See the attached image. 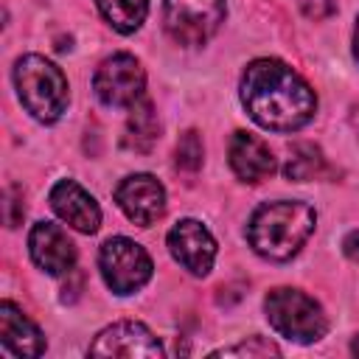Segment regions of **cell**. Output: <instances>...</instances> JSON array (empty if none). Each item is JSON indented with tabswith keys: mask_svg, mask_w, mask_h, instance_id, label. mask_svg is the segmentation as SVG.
Wrapping results in <instances>:
<instances>
[{
	"mask_svg": "<svg viewBox=\"0 0 359 359\" xmlns=\"http://www.w3.org/2000/svg\"><path fill=\"white\" fill-rule=\"evenodd\" d=\"M168 250L191 275H208L216 261V241L196 219H182L168 230Z\"/></svg>",
	"mask_w": 359,
	"mask_h": 359,
	"instance_id": "10",
	"label": "cell"
},
{
	"mask_svg": "<svg viewBox=\"0 0 359 359\" xmlns=\"http://www.w3.org/2000/svg\"><path fill=\"white\" fill-rule=\"evenodd\" d=\"M351 351H353V356H359V334L353 337V342H351Z\"/></svg>",
	"mask_w": 359,
	"mask_h": 359,
	"instance_id": "24",
	"label": "cell"
},
{
	"mask_svg": "<svg viewBox=\"0 0 359 359\" xmlns=\"http://www.w3.org/2000/svg\"><path fill=\"white\" fill-rule=\"evenodd\" d=\"M342 252L351 258V261H359V230H351L342 241Z\"/></svg>",
	"mask_w": 359,
	"mask_h": 359,
	"instance_id": "22",
	"label": "cell"
},
{
	"mask_svg": "<svg viewBox=\"0 0 359 359\" xmlns=\"http://www.w3.org/2000/svg\"><path fill=\"white\" fill-rule=\"evenodd\" d=\"M177 165L182 171H196L202 165V140L196 132H185L177 143Z\"/></svg>",
	"mask_w": 359,
	"mask_h": 359,
	"instance_id": "19",
	"label": "cell"
},
{
	"mask_svg": "<svg viewBox=\"0 0 359 359\" xmlns=\"http://www.w3.org/2000/svg\"><path fill=\"white\" fill-rule=\"evenodd\" d=\"M241 104L247 115L272 132L303 129L317 112L314 90L283 62L255 59L241 76Z\"/></svg>",
	"mask_w": 359,
	"mask_h": 359,
	"instance_id": "1",
	"label": "cell"
},
{
	"mask_svg": "<svg viewBox=\"0 0 359 359\" xmlns=\"http://www.w3.org/2000/svg\"><path fill=\"white\" fill-rule=\"evenodd\" d=\"M317 213L311 205L297 202V199H278L261 205L250 224H247V238L250 247L269 258V261H289L314 233Z\"/></svg>",
	"mask_w": 359,
	"mask_h": 359,
	"instance_id": "2",
	"label": "cell"
},
{
	"mask_svg": "<svg viewBox=\"0 0 359 359\" xmlns=\"http://www.w3.org/2000/svg\"><path fill=\"white\" fill-rule=\"evenodd\" d=\"M90 356H126V359H157L163 356L160 339L135 320L107 325L90 345Z\"/></svg>",
	"mask_w": 359,
	"mask_h": 359,
	"instance_id": "8",
	"label": "cell"
},
{
	"mask_svg": "<svg viewBox=\"0 0 359 359\" xmlns=\"http://www.w3.org/2000/svg\"><path fill=\"white\" fill-rule=\"evenodd\" d=\"M264 311L269 325L292 342H303V345L317 342L328 331V320L320 303L300 289H289V286L272 289L264 300Z\"/></svg>",
	"mask_w": 359,
	"mask_h": 359,
	"instance_id": "4",
	"label": "cell"
},
{
	"mask_svg": "<svg viewBox=\"0 0 359 359\" xmlns=\"http://www.w3.org/2000/svg\"><path fill=\"white\" fill-rule=\"evenodd\" d=\"M224 0H165L163 22L177 45H202L224 22Z\"/></svg>",
	"mask_w": 359,
	"mask_h": 359,
	"instance_id": "6",
	"label": "cell"
},
{
	"mask_svg": "<svg viewBox=\"0 0 359 359\" xmlns=\"http://www.w3.org/2000/svg\"><path fill=\"white\" fill-rule=\"evenodd\" d=\"M303 8H306V14H309V17H314V20L337 11V8H334V3H328V0H306V6H303Z\"/></svg>",
	"mask_w": 359,
	"mask_h": 359,
	"instance_id": "21",
	"label": "cell"
},
{
	"mask_svg": "<svg viewBox=\"0 0 359 359\" xmlns=\"http://www.w3.org/2000/svg\"><path fill=\"white\" fill-rule=\"evenodd\" d=\"M115 202L129 222L149 227L165 210V188L151 174H129L115 188Z\"/></svg>",
	"mask_w": 359,
	"mask_h": 359,
	"instance_id": "9",
	"label": "cell"
},
{
	"mask_svg": "<svg viewBox=\"0 0 359 359\" xmlns=\"http://www.w3.org/2000/svg\"><path fill=\"white\" fill-rule=\"evenodd\" d=\"M0 342L11 356H39V353H45L42 331L8 300L0 303Z\"/></svg>",
	"mask_w": 359,
	"mask_h": 359,
	"instance_id": "14",
	"label": "cell"
},
{
	"mask_svg": "<svg viewBox=\"0 0 359 359\" xmlns=\"http://www.w3.org/2000/svg\"><path fill=\"white\" fill-rule=\"evenodd\" d=\"M280 348L264 337H250L247 342H238V345H230V348H222L216 351L213 356H278Z\"/></svg>",
	"mask_w": 359,
	"mask_h": 359,
	"instance_id": "18",
	"label": "cell"
},
{
	"mask_svg": "<svg viewBox=\"0 0 359 359\" xmlns=\"http://www.w3.org/2000/svg\"><path fill=\"white\" fill-rule=\"evenodd\" d=\"M50 208L62 222H67L79 233H95L101 224L98 202L76 180H59L50 188Z\"/></svg>",
	"mask_w": 359,
	"mask_h": 359,
	"instance_id": "12",
	"label": "cell"
},
{
	"mask_svg": "<svg viewBox=\"0 0 359 359\" xmlns=\"http://www.w3.org/2000/svg\"><path fill=\"white\" fill-rule=\"evenodd\" d=\"M143 87H146V73L140 67V62L129 53H115L109 59L101 62V67L93 76V90L98 95V101L104 107H132L135 101L143 98Z\"/></svg>",
	"mask_w": 359,
	"mask_h": 359,
	"instance_id": "7",
	"label": "cell"
},
{
	"mask_svg": "<svg viewBox=\"0 0 359 359\" xmlns=\"http://www.w3.org/2000/svg\"><path fill=\"white\" fill-rule=\"evenodd\" d=\"M6 210H8V216H6L8 227H17L20 219L25 216V205H22V191H20V188H11V191L6 194Z\"/></svg>",
	"mask_w": 359,
	"mask_h": 359,
	"instance_id": "20",
	"label": "cell"
},
{
	"mask_svg": "<svg viewBox=\"0 0 359 359\" xmlns=\"http://www.w3.org/2000/svg\"><path fill=\"white\" fill-rule=\"evenodd\" d=\"M17 95L39 123H53L67 109V79L65 73L39 53H25L14 65Z\"/></svg>",
	"mask_w": 359,
	"mask_h": 359,
	"instance_id": "3",
	"label": "cell"
},
{
	"mask_svg": "<svg viewBox=\"0 0 359 359\" xmlns=\"http://www.w3.org/2000/svg\"><path fill=\"white\" fill-rule=\"evenodd\" d=\"M104 20L118 34H132L143 25L149 14V0H95Z\"/></svg>",
	"mask_w": 359,
	"mask_h": 359,
	"instance_id": "16",
	"label": "cell"
},
{
	"mask_svg": "<svg viewBox=\"0 0 359 359\" xmlns=\"http://www.w3.org/2000/svg\"><path fill=\"white\" fill-rule=\"evenodd\" d=\"M28 250H31L34 264L45 269L48 275H65L76 264V244L53 222H36L31 227Z\"/></svg>",
	"mask_w": 359,
	"mask_h": 359,
	"instance_id": "11",
	"label": "cell"
},
{
	"mask_svg": "<svg viewBox=\"0 0 359 359\" xmlns=\"http://www.w3.org/2000/svg\"><path fill=\"white\" fill-rule=\"evenodd\" d=\"M325 168V157L323 151L314 146V143H297L292 149V157L283 168L286 180H294V182H306V180H314L320 177Z\"/></svg>",
	"mask_w": 359,
	"mask_h": 359,
	"instance_id": "17",
	"label": "cell"
},
{
	"mask_svg": "<svg viewBox=\"0 0 359 359\" xmlns=\"http://www.w3.org/2000/svg\"><path fill=\"white\" fill-rule=\"evenodd\" d=\"M98 269L115 294H132L151 278V258L137 241L115 236L101 244Z\"/></svg>",
	"mask_w": 359,
	"mask_h": 359,
	"instance_id": "5",
	"label": "cell"
},
{
	"mask_svg": "<svg viewBox=\"0 0 359 359\" xmlns=\"http://www.w3.org/2000/svg\"><path fill=\"white\" fill-rule=\"evenodd\" d=\"M227 157H230L233 174L241 182H261V180L272 177L275 168H278L269 146L261 137L250 135V132H236L233 135L230 149H227Z\"/></svg>",
	"mask_w": 359,
	"mask_h": 359,
	"instance_id": "13",
	"label": "cell"
},
{
	"mask_svg": "<svg viewBox=\"0 0 359 359\" xmlns=\"http://www.w3.org/2000/svg\"><path fill=\"white\" fill-rule=\"evenodd\" d=\"M157 135H160V121H157V112H154V104L143 95L140 101H135L129 107V123H126V137H123V146L132 149V151H151V146L157 143Z\"/></svg>",
	"mask_w": 359,
	"mask_h": 359,
	"instance_id": "15",
	"label": "cell"
},
{
	"mask_svg": "<svg viewBox=\"0 0 359 359\" xmlns=\"http://www.w3.org/2000/svg\"><path fill=\"white\" fill-rule=\"evenodd\" d=\"M353 56L359 62V20H356V28H353Z\"/></svg>",
	"mask_w": 359,
	"mask_h": 359,
	"instance_id": "23",
	"label": "cell"
}]
</instances>
